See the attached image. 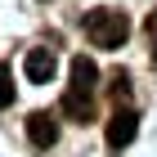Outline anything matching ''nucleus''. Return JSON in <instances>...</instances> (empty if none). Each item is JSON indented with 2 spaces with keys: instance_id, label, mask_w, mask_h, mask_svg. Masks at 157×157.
<instances>
[{
  "instance_id": "obj_1",
  "label": "nucleus",
  "mask_w": 157,
  "mask_h": 157,
  "mask_svg": "<svg viewBox=\"0 0 157 157\" xmlns=\"http://www.w3.org/2000/svg\"><path fill=\"white\" fill-rule=\"evenodd\" d=\"M85 36L94 40L99 49H117L126 45V36H130V18L121 9H90L85 13Z\"/></svg>"
},
{
  "instance_id": "obj_2",
  "label": "nucleus",
  "mask_w": 157,
  "mask_h": 157,
  "mask_svg": "<svg viewBox=\"0 0 157 157\" xmlns=\"http://www.w3.org/2000/svg\"><path fill=\"white\" fill-rule=\"evenodd\" d=\"M94 85H99V67H94V59L76 54V59H72V85H67V94H85V99H94Z\"/></svg>"
},
{
  "instance_id": "obj_3",
  "label": "nucleus",
  "mask_w": 157,
  "mask_h": 157,
  "mask_svg": "<svg viewBox=\"0 0 157 157\" xmlns=\"http://www.w3.org/2000/svg\"><path fill=\"white\" fill-rule=\"evenodd\" d=\"M27 139L36 148H54L59 144V121H54V112H32L27 117Z\"/></svg>"
},
{
  "instance_id": "obj_4",
  "label": "nucleus",
  "mask_w": 157,
  "mask_h": 157,
  "mask_svg": "<svg viewBox=\"0 0 157 157\" xmlns=\"http://www.w3.org/2000/svg\"><path fill=\"white\" fill-rule=\"evenodd\" d=\"M54 49H45V45H36V49H27V59H23V72H27V81H36V85H45L49 76H54Z\"/></svg>"
},
{
  "instance_id": "obj_5",
  "label": "nucleus",
  "mask_w": 157,
  "mask_h": 157,
  "mask_svg": "<svg viewBox=\"0 0 157 157\" xmlns=\"http://www.w3.org/2000/svg\"><path fill=\"white\" fill-rule=\"evenodd\" d=\"M135 130H139V117H135L130 108H117V112L108 117V144H112V148H126V144L135 139Z\"/></svg>"
},
{
  "instance_id": "obj_6",
  "label": "nucleus",
  "mask_w": 157,
  "mask_h": 157,
  "mask_svg": "<svg viewBox=\"0 0 157 157\" xmlns=\"http://www.w3.org/2000/svg\"><path fill=\"white\" fill-rule=\"evenodd\" d=\"M13 103V72L0 63V108H9Z\"/></svg>"
},
{
  "instance_id": "obj_7",
  "label": "nucleus",
  "mask_w": 157,
  "mask_h": 157,
  "mask_svg": "<svg viewBox=\"0 0 157 157\" xmlns=\"http://www.w3.org/2000/svg\"><path fill=\"white\" fill-rule=\"evenodd\" d=\"M144 32H148V40H153V49H157V9L148 13V23H144Z\"/></svg>"
}]
</instances>
